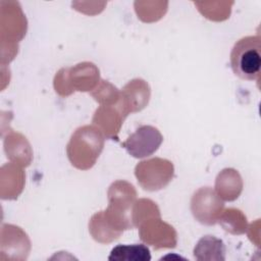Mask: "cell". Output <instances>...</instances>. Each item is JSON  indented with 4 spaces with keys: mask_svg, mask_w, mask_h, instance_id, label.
<instances>
[{
    "mask_svg": "<svg viewBox=\"0 0 261 261\" xmlns=\"http://www.w3.org/2000/svg\"><path fill=\"white\" fill-rule=\"evenodd\" d=\"M233 73L247 81L259 80L261 69V38L247 36L236 42L230 52Z\"/></svg>",
    "mask_w": 261,
    "mask_h": 261,
    "instance_id": "1",
    "label": "cell"
},
{
    "mask_svg": "<svg viewBox=\"0 0 261 261\" xmlns=\"http://www.w3.org/2000/svg\"><path fill=\"white\" fill-rule=\"evenodd\" d=\"M163 141L161 133L152 125H142L122 143L127 153L135 158H145L153 155Z\"/></svg>",
    "mask_w": 261,
    "mask_h": 261,
    "instance_id": "2",
    "label": "cell"
},
{
    "mask_svg": "<svg viewBox=\"0 0 261 261\" xmlns=\"http://www.w3.org/2000/svg\"><path fill=\"white\" fill-rule=\"evenodd\" d=\"M223 206H224L223 202L216 195V193L209 187H206V188H201L194 194L192 198L191 209L194 217L199 222L208 225L207 209L210 208V210L218 218H220V214L222 212Z\"/></svg>",
    "mask_w": 261,
    "mask_h": 261,
    "instance_id": "3",
    "label": "cell"
},
{
    "mask_svg": "<svg viewBox=\"0 0 261 261\" xmlns=\"http://www.w3.org/2000/svg\"><path fill=\"white\" fill-rule=\"evenodd\" d=\"M194 257L197 260H225L224 243L214 236L201 238L194 249Z\"/></svg>",
    "mask_w": 261,
    "mask_h": 261,
    "instance_id": "4",
    "label": "cell"
},
{
    "mask_svg": "<svg viewBox=\"0 0 261 261\" xmlns=\"http://www.w3.org/2000/svg\"><path fill=\"white\" fill-rule=\"evenodd\" d=\"M108 260L111 261H150L151 253L149 248L144 244L117 245L114 247Z\"/></svg>",
    "mask_w": 261,
    "mask_h": 261,
    "instance_id": "5",
    "label": "cell"
}]
</instances>
